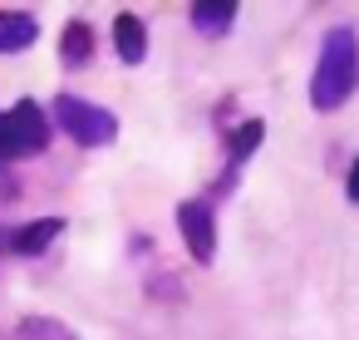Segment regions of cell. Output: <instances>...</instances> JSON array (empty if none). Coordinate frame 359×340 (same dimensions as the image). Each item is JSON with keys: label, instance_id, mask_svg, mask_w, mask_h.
<instances>
[{"label": "cell", "instance_id": "cell-1", "mask_svg": "<svg viewBox=\"0 0 359 340\" xmlns=\"http://www.w3.org/2000/svg\"><path fill=\"white\" fill-rule=\"evenodd\" d=\"M359 84V35L349 25H334L320 45V60H315V74H310V104L320 114L339 109Z\"/></svg>", "mask_w": 359, "mask_h": 340}, {"label": "cell", "instance_id": "cell-2", "mask_svg": "<svg viewBox=\"0 0 359 340\" xmlns=\"http://www.w3.org/2000/svg\"><path fill=\"white\" fill-rule=\"evenodd\" d=\"M55 124H60L74 143H84V148H104V143H114V133H118V119H114L109 109L79 99V94H60V99H55Z\"/></svg>", "mask_w": 359, "mask_h": 340}, {"label": "cell", "instance_id": "cell-3", "mask_svg": "<svg viewBox=\"0 0 359 340\" xmlns=\"http://www.w3.org/2000/svg\"><path fill=\"white\" fill-rule=\"evenodd\" d=\"M6 124H11L15 158H30V153H45V148H50V119H45V109H40L35 99H20V104L6 114Z\"/></svg>", "mask_w": 359, "mask_h": 340}, {"label": "cell", "instance_id": "cell-4", "mask_svg": "<svg viewBox=\"0 0 359 340\" xmlns=\"http://www.w3.org/2000/svg\"><path fill=\"white\" fill-rule=\"evenodd\" d=\"M177 232H182V242H187V256H197V261H212L217 256V222H212V207L207 202H182L177 207Z\"/></svg>", "mask_w": 359, "mask_h": 340}, {"label": "cell", "instance_id": "cell-5", "mask_svg": "<svg viewBox=\"0 0 359 340\" xmlns=\"http://www.w3.org/2000/svg\"><path fill=\"white\" fill-rule=\"evenodd\" d=\"M261 138H266V124H261V119H246L241 129H231V138H226V173H222L217 192H231V173H236V163L251 158V153L261 148Z\"/></svg>", "mask_w": 359, "mask_h": 340}, {"label": "cell", "instance_id": "cell-6", "mask_svg": "<svg viewBox=\"0 0 359 340\" xmlns=\"http://www.w3.org/2000/svg\"><path fill=\"white\" fill-rule=\"evenodd\" d=\"M40 40V20L30 11H0V55H20Z\"/></svg>", "mask_w": 359, "mask_h": 340}, {"label": "cell", "instance_id": "cell-7", "mask_svg": "<svg viewBox=\"0 0 359 340\" xmlns=\"http://www.w3.org/2000/svg\"><path fill=\"white\" fill-rule=\"evenodd\" d=\"M60 232H65V222H60V217H40V222H30V227H15V232L6 237V247H11L15 256H40Z\"/></svg>", "mask_w": 359, "mask_h": 340}, {"label": "cell", "instance_id": "cell-8", "mask_svg": "<svg viewBox=\"0 0 359 340\" xmlns=\"http://www.w3.org/2000/svg\"><path fill=\"white\" fill-rule=\"evenodd\" d=\"M114 45H118V60H123V65H143V55H148V30H143V20H138L133 11H123V15L114 20Z\"/></svg>", "mask_w": 359, "mask_h": 340}, {"label": "cell", "instance_id": "cell-9", "mask_svg": "<svg viewBox=\"0 0 359 340\" xmlns=\"http://www.w3.org/2000/svg\"><path fill=\"white\" fill-rule=\"evenodd\" d=\"M231 20H236V6H231V0H197V6H192V25L207 30V35H226Z\"/></svg>", "mask_w": 359, "mask_h": 340}, {"label": "cell", "instance_id": "cell-10", "mask_svg": "<svg viewBox=\"0 0 359 340\" xmlns=\"http://www.w3.org/2000/svg\"><path fill=\"white\" fill-rule=\"evenodd\" d=\"M89 55H94V30H89V20H69L65 35H60V60H65V65H89Z\"/></svg>", "mask_w": 359, "mask_h": 340}, {"label": "cell", "instance_id": "cell-11", "mask_svg": "<svg viewBox=\"0 0 359 340\" xmlns=\"http://www.w3.org/2000/svg\"><path fill=\"white\" fill-rule=\"evenodd\" d=\"M20 335H25V340H74L60 320H40V315H30V320L20 325Z\"/></svg>", "mask_w": 359, "mask_h": 340}, {"label": "cell", "instance_id": "cell-12", "mask_svg": "<svg viewBox=\"0 0 359 340\" xmlns=\"http://www.w3.org/2000/svg\"><path fill=\"white\" fill-rule=\"evenodd\" d=\"M15 163V143H11V124H6V109H0V168Z\"/></svg>", "mask_w": 359, "mask_h": 340}, {"label": "cell", "instance_id": "cell-13", "mask_svg": "<svg viewBox=\"0 0 359 340\" xmlns=\"http://www.w3.org/2000/svg\"><path fill=\"white\" fill-rule=\"evenodd\" d=\"M344 188H349V202H359V158L349 163V183H344Z\"/></svg>", "mask_w": 359, "mask_h": 340}, {"label": "cell", "instance_id": "cell-14", "mask_svg": "<svg viewBox=\"0 0 359 340\" xmlns=\"http://www.w3.org/2000/svg\"><path fill=\"white\" fill-rule=\"evenodd\" d=\"M0 256H6V237H0Z\"/></svg>", "mask_w": 359, "mask_h": 340}]
</instances>
